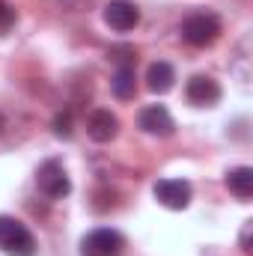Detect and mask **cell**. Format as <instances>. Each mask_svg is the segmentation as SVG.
<instances>
[{
  "mask_svg": "<svg viewBox=\"0 0 253 256\" xmlns=\"http://www.w3.org/2000/svg\"><path fill=\"white\" fill-rule=\"evenodd\" d=\"M0 250L9 256H36V238L18 218L0 214Z\"/></svg>",
  "mask_w": 253,
  "mask_h": 256,
  "instance_id": "1",
  "label": "cell"
},
{
  "mask_svg": "<svg viewBox=\"0 0 253 256\" xmlns=\"http://www.w3.org/2000/svg\"><path fill=\"white\" fill-rule=\"evenodd\" d=\"M220 36V18L214 12H194L182 21V39L194 48H208Z\"/></svg>",
  "mask_w": 253,
  "mask_h": 256,
  "instance_id": "2",
  "label": "cell"
},
{
  "mask_svg": "<svg viewBox=\"0 0 253 256\" xmlns=\"http://www.w3.org/2000/svg\"><path fill=\"white\" fill-rule=\"evenodd\" d=\"M36 185L39 191L51 200H63L66 194L72 191V179L66 173V167L57 161V158H48L39 170H36Z\"/></svg>",
  "mask_w": 253,
  "mask_h": 256,
  "instance_id": "3",
  "label": "cell"
},
{
  "mask_svg": "<svg viewBox=\"0 0 253 256\" xmlns=\"http://www.w3.org/2000/svg\"><path fill=\"white\" fill-rule=\"evenodd\" d=\"M122 250H126V238L116 230H108V226H98V230L86 232L84 242H80L84 256H122Z\"/></svg>",
  "mask_w": 253,
  "mask_h": 256,
  "instance_id": "4",
  "label": "cell"
},
{
  "mask_svg": "<svg viewBox=\"0 0 253 256\" xmlns=\"http://www.w3.org/2000/svg\"><path fill=\"white\" fill-rule=\"evenodd\" d=\"M152 191H155V200L164 208H173V212L188 208V202H190V185L185 179H158Z\"/></svg>",
  "mask_w": 253,
  "mask_h": 256,
  "instance_id": "5",
  "label": "cell"
},
{
  "mask_svg": "<svg viewBox=\"0 0 253 256\" xmlns=\"http://www.w3.org/2000/svg\"><path fill=\"white\" fill-rule=\"evenodd\" d=\"M137 126L143 128L146 134H152V137H170L176 131V122H173V116H170V110L164 104L143 108L140 116H137Z\"/></svg>",
  "mask_w": 253,
  "mask_h": 256,
  "instance_id": "6",
  "label": "cell"
},
{
  "mask_svg": "<svg viewBox=\"0 0 253 256\" xmlns=\"http://www.w3.org/2000/svg\"><path fill=\"white\" fill-rule=\"evenodd\" d=\"M185 96L196 108H214L220 102V84L208 74H194L188 80V86H185Z\"/></svg>",
  "mask_w": 253,
  "mask_h": 256,
  "instance_id": "7",
  "label": "cell"
},
{
  "mask_svg": "<svg viewBox=\"0 0 253 256\" xmlns=\"http://www.w3.org/2000/svg\"><path fill=\"white\" fill-rule=\"evenodd\" d=\"M104 21H108V27H114V30H120V33H128V30L137 27L140 9H137L131 0H110V3L104 6Z\"/></svg>",
  "mask_w": 253,
  "mask_h": 256,
  "instance_id": "8",
  "label": "cell"
},
{
  "mask_svg": "<svg viewBox=\"0 0 253 256\" xmlns=\"http://www.w3.org/2000/svg\"><path fill=\"white\" fill-rule=\"evenodd\" d=\"M116 131H120L116 114H110V110H104V108H98V110L90 114V120H86V134H90L96 143H110V140L116 137Z\"/></svg>",
  "mask_w": 253,
  "mask_h": 256,
  "instance_id": "9",
  "label": "cell"
},
{
  "mask_svg": "<svg viewBox=\"0 0 253 256\" xmlns=\"http://www.w3.org/2000/svg\"><path fill=\"white\" fill-rule=\"evenodd\" d=\"M173 84H176V68H173L170 63L158 60V63L149 66V72H146V86H149L152 92L164 96V92L173 90Z\"/></svg>",
  "mask_w": 253,
  "mask_h": 256,
  "instance_id": "10",
  "label": "cell"
},
{
  "mask_svg": "<svg viewBox=\"0 0 253 256\" xmlns=\"http://www.w3.org/2000/svg\"><path fill=\"white\" fill-rule=\"evenodd\" d=\"M110 90L116 98H134V90H137V74H134V66L131 63H122L116 72H114V80H110Z\"/></svg>",
  "mask_w": 253,
  "mask_h": 256,
  "instance_id": "11",
  "label": "cell"
},
{
  "mask_svg": "<svg viewBox=\"0 0 253 256\" xmlns=\"http://www.w3.org/2000/svg\"><path fill=\"white\" fill-rule=\"evenodd\" d=\"M226 188L236 194L238 200H250L253 196V170L250 167H236L226 173Z\"/></svg>",
  "mask_w": 253,
  "mask_h": 256,
  "instance_id": "12",
  "label": "cell"
},
{
  "mask_svg": "<svg viewBox=\"0 0 253 256\" xmlns=\"http://www.w3.org/2000/svg\"><path fill=\"white\" fill-rule=\"evenodd\" d=\"M54 134H57V137H63V140L72 137V114H68V110H63V114H57V116H54Z\"/></svg>",
  "mask_w": 253,
  "mask_h": 256,
  "instance_id": "13",
  "label": "cell"
},
{
  "mask_svg": "<svg viewBox=\"0 0 253 256\" xmlns=\"http://www.w3.org/2000/svg\"><path fill=\"white\" fill-rule=\"evenodd\" d=\"M15 18H18V15H15V9H12L6 0H0V33H6V30L15 24Z\"/></svg>",
  "mask_w": 253,
  "mask_h": 256,
  "instance_id": "14",
  "label": "cell"
}]
</instances>
